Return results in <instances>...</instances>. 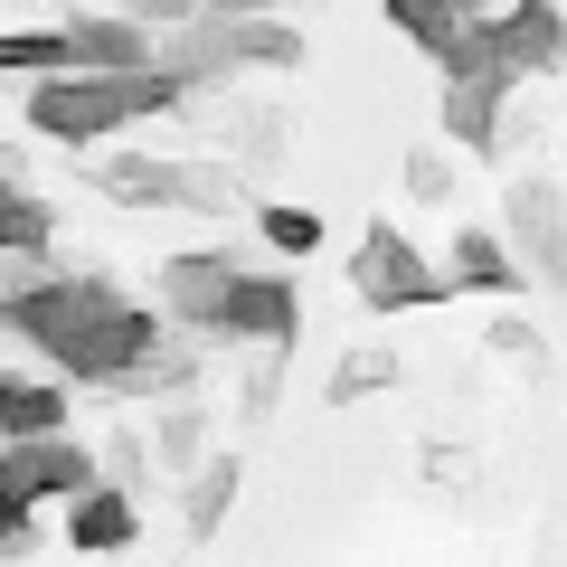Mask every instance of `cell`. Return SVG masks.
Instances as JSON below:
<instances>
[{"mask_svg": "<svg viewBox=\"0 0 567 567\" xmlns=\"http://www.w3.org/2000/svg\"><path fill=\"white\" fill-rule=\"evenodd\" d=\"M0 331L29 341L48 369L85 388H133V369L152 360V341L171 331V312H142L123 303L104 275H39L20 293H0Z\"/></svg>", "mask_w": 567, "mask_h": 567, "instance_id": "cell-1", "label": "cell"}, {"mask_svg": "<svg viewBox=\"0 0 567 567\" xmlns=\"http://www.w3.org/2000/svg\"><path fill=\"white\" fill-rule=\"evenodd\" d=\"M199 95V85H181L162 58L152 66H58V76H39V95H29V123H39V142H104L123 133V123L142 114H181V104Z\"/></svg>", "mask_w": 567, "mask_h": 567, "instance_id": "cell-2", "label": "cell"}, {"mask_svg": "<svg viewBox=\"0 0 567 567\" xmlns=\"http://www.w3.org/2000/svg\"><path fill=\"white\" fill-rule=\"evenodd\" d=\"M350 293H360L369 312H416V303L445 293V265H425L398 227H369L360 256H350Z\"/></svg>", "mask_w": 567, "mask_h": 567, "instance_id": "cell-3", "label": "cell"}, {"mask_svg": "<svg viewBox=\"0 0 567 567\" xmlns=\"http://www.w3.org/2000/svg\"><path fill=\"white\" fill-rule=\"evenodd\" d=\"M95 473L104 464L66 435V425H58V435H0V492H10V502H58V492L76 502Z\"/></svg>", "mask_w": 567, "mask_h": 567, "instance_id": "cell-4", "label": "cell"}, {"mask_svg": "<svg viewBox=\"0 0 567 567\" xmlns=\"http://www.w3.org/2000/svg\"><path fill=\"white\" fill-rule=\"evenodd\" d=\"M237 275H246V265L189 246V256L162 265V312H171L181 331H199V341H208V331H218V312H227V293H237Z\"/></svg>", "mask_w": 567, "mask_h": 567, "instance_id": "cell-5", "label": "cell"}, {"mask_svg": "<svg viewBox=\"0 0 567 567\" xmlns=\"http://www.w3.org/2000/svg\"><path fill=\"white\" fill-rule=\"evenodd\" d=\"M293 322H303V303H293V284L284 275H237V293H227V312H218V331H208V341H293Z\"/></svg>", "mask_w": 567, "mask_h": 567, "instance_id": "cell-6", "label": "cell"}, {"mask_svg": "<svg viewBox=\"0 0 567 567\" xmlns=\"http://www.w3.org/2000/svg\"><path fill=\"white\" fill-rule=\"evenodd\" d=\"M492 48H502L511 76H548V66H567V10L558 0H511L492 20Z\"/></svg>", "mask_w": 567, "mask_h": 567, "instance_id": "cell-7", "label": "cell"}, {"mask_svg": "<svg viewBox=\"0 0 567 567\" xmlns=\"http://www.w3.org/2000/svg\"><path fill=\"white\" fill-rule=\"evenodd\" d=\"M511 66H464V76H445V133L464 142V152H502V95H511Z\"/></svg>", "mask_w": 567, "mask_h": 567, "instance_id": "cell-8", "label": "cell"}, {"mask_svg": "<svg viewBox=\"0 0 567 567\" xmlns=\"http://www.w3.org/2000/svg\"><path fill=\"white\" fill-rule=\"evenodd\" d=\"M511 246H520L539 275H567V208L548 181H520L511 189Z\"/></svg>", "mask_w": 567, "mask_h": 567, "instance_id": "cell-9", "label": "cell"}, {"mask_svg": "<svg viewBox=\"0 0 567 567\" xmlns=\"http://www.w3.org/2000/svg\"><path fill=\"white\" fill-rule=\"evenodd\" d=\"M142 539V511H133V483H85L76 511H66V548H133Z\"/></svg>", "mask_w": 567, "mask_h": 567, "instance_id": "cell-10", "label": "cell"}, {"mask_svg": "<svg viewBox=\"0 0 567 567\" xmlns=\"http://www.w3.org/2000/svg\"><path fill=\"white\" fill-rule=\"evenodd\" d=\"M445 284L454 293H520V265H511V237H492V227H464L445 256Z\"/></svg>", "mask_w": 567, "mask_h": 567, "instance_id": "cell-11", "label": "cell"}, {"mask_svg": "<svg viewBox=\"0 0 567 567\" xmlns=\"http://www.w3.org/2000/svg\"><path fill=\"white\" fill-rule=\"evenodd\" d=\"M66 48H76V66H104V76H114V66H152L162 39L123 10V20H66Z\"/></svg>", "mask_w": 567, "mask_h": 567, "instance_id": "cell-12", "label": "cell"}, {"mask_svg": "<svg viewBox=\"0 0 567 567\" xmlns=\"http://www.w3.org/2000/svg\"><path fill=\"white\" fill-rule=\"evenodd\" d=\"M76 416L58 379H20V369H0V435H58Z\"/></svg>", "mask_w": 567, "mask_h": 567, "instance_id": "cell-13", "label": "cell"}, {"mask_svg": "<svg viewBox=\"0 0 567 567\" xmlns=\"http://www.w3.org/2000/svg\"><path fill=\"white\" fill-rule=\"evenodd\" d=\"M104 199L114 208H181V162H152V152H123V162H104Z\"/></svg>", "mask_w": 567, "mask_h": 567, "instance_id": "cell-14", "label": "cell"}, {"mask_svg": "<svg viewBox=\"0 0 567 567\" xmlns=\"http://www.w3.org/2000/svg\"><path fill=\"white\" fill-rule=\"evenodd\" d=\"M39 246H58V208L39 189L0 181V256H39Z\"/></svg>", "mask_w": 567, "mask_h": 567, "instance_id": "cell-15", "label": "cell"}, {"mask_svg": "<svg viewBox=\"0 0 567 567\" xmlns=\"http://www.w3.org/2000/svg\"><path fill=\"white\" fill-rule=\"evenodd\" d=\"M473 10H483V0H388V20H398V29H406V39H416V48H425V58H435V48H445V39H454V29H464V20H473Z\"/></svg>", "mask_w": 567, "mask_h": 567, "instance_id": "cell-16", "label": "cell"}, {"mask_svg": "<svg viewBox=\"0 0 567 567\" xmlns=\"http://www.w3.org/2000/svg\"><path fill=\"white\" fill-rule=\"evenodd\" d=\"M58 66H76L66 29H10L0 39V76H58Z\"/></svg>", "mask_w": 567, "mask_h": 567, "instance_id": "cell-17", "label": "cell"}, {"mask_svg": "<svg viewBox=\"0 0 567 567\" xmlns=\"http://www.w3.org/2000/svg\"><path fill=\"white\" fill-rule=\"evenodd\" d=\"M237 483H246V473H237V454H218V464H199V473H189V529H218V511L237 502Z\"/></svg>", "mask_w": 567, "mask_h": 567, "instance_id": "cell-18", "label": "cell"}, {"mask_svg": "<svg viewBox=\"0 0 567 567\" xmlns=\"http://www.w3.org/2000/svg\"><path fill=\"white\" fill-rule=\"evenodd\" d=\"M398 379V350H350L341 369H331V406H360L369 388H388Z\"/></svg>", "mask_w": 567, "mask_h": 567, "instance_id": "cell-19", "label": "cell"}, {"mask_svg": "<svg viewBox=\"0 0 567 567\" xmlns=\"http://www.w3.org/2000/svg\"><path fill=\"white\" fill-rule=\"evenodd\" d=\"M265 246H275V256H312V246H322V218H312V208H293V199H284V208H265Z\"/></svg>", "mask_w": 567, "mask_h": 567, "instance_id": "cell-20", "label": "cell"}, {"mask_svg": "<svg viewBox=\"0 0 567 567\" xmlns=\"http://www.w3.org/2000/svg\"><path fill=\"white\" fill-rule=\"evenodd\" d=\"M406 189H416V199H454V171H445V152H406Z\"/></svg>", "mask_w": 567, "mask_h": 567, "instance_id": "cell-21", "label": "cell"}, {"mask_svg": "<svg viewBox=\"0 0 567 567\" xmlns=\"http://www.w3.org/2000/svg\"><path fill=\"white\" fill-rule=\"evenodd\" d=\"M162 454H171V464L199 454V406H171V416H162Z\"/></svg>", "mask_w": 567, "mask_h": 567, "instance_id": "cell-22", "label": "cell"}, {"mask_svg": "<svg viewBox=\"0 0 567 567\" xmlns=\"http://www.w3.org/2000/svg\"><path fill=\"white\" fill-rule=\"evenodd\" d=\"M123 10H133L142 29H181V20H199L208 0H123Z\"/></svg>", "mask_w": 567, "mask_h": 567, "instance_id": "cell-23", "label": "cell"}, {"mask_svg": "<svg viewBox=\"0 0 567 567\" xmlns=\"http://www.w3.org/2000/svg\"><path fill=\"white\" fill-rule=\"evenodd\" d=\"M29 511H39V502H10V492H0V548H29V539H39Z\"/></svg>", "mask_w": 567, "mask_h": 567, "instance_id": "cell-24", "label": "cell"}, {"mask_svg": "<svg viewBox=\"0 0 567 567\" xmlns=\"http://www.w3.org/2000/svg\"><path fill=\"white\" fill-rule=\"evenodd\" d=\"M208 10H227V20H237V10H275V0H208Z\"/></svg>", "mask_w": 567, "mask_h": 567, "instance_id": "cell-25", "label": "cell"}, {"mask_svg": "<svg viewBox=\"0 0 567 567\" xmlns=\"http://www.w3.org/2000/svg\"><path fill=\"white\" fill-rule=\"evenodd\" d=\"M0 181H20V152H10V142H0Z\"/></svg>", "mask_w": 567, "mask_h": 567, "instance_id": "cell-26", "label": "cell"}]
</instances>
